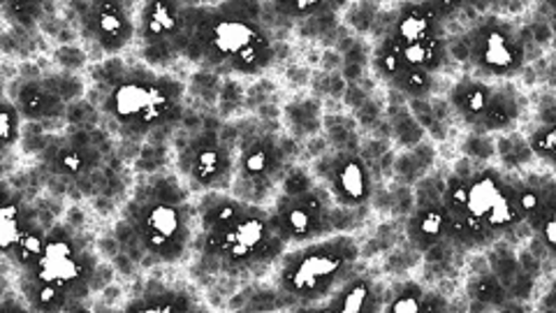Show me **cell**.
<instances>
[{"label": "cell", "mask_w": 556, "mask_h": 313, "mask_svg": "<svg viewBox=\"0 0 556 313\" xmlns=\"http://www.w3.org/2000/svg\"><path fill=\"white\" fill-rule=\"evenodd\" d=\"M181 61L206 73L257 77L278 59L276 35L263 0L184 3Z\"/></svg>", "instance_id": "1"}, {"label": "cell", "mask_w": 556, "mask_h": 313, "mask_svg": "<svg viewBox=\"0 0 556 313\" xmlns=\"http://www.w3.org/2000/svg\"><path fill=\"white\" fill-rule=\"evenodd\" d=\"M195 260L232 281L263 278L286 251L271 228L267 204L247 202L230 190L195 196Z\"/></svg>", "instance_id": "2"}, {"label": "cell", "mask_w": 556, "mask_h": 313, "mask_svg": "<svg viewBox=\"0 0 556 313\" xmlns=\"http://www.w3.org/2000/svg\"><path fill=\"white\" fill-rule=\"evenodd\" d=\"M445 241L459 251H482L525 225L519 177L508 170L459 159L443 177Z\"/></svg>", "instance_id": "3"}, {"label": "cell", "mask_w": 556, "mask_h": 313, "mask_svg": "<svg viewBox=\"0 0 556 313\" xmlns=\"http://www.w3.org/2000/svg\"><path fill=\"white\" fill-rule=\"evenodd\" d=\"M93 98L110 128L126 142L177 128L186 114V84L142 61L104 59L93 73Z\"/></svg>", "instance_id": "4"}, {"label": "cell", "mask_w": 556, "mask_h": 313, "mask_svg": "<svg viewBox=\"0 0 556 313\" xmlns=\"http://www.w3.org/2000/svg\"><path fill=\"white\" fill-rule=\"evenodd\" d=\"M450 67L447 22L427 0H402L390 10L371 49L374 75L388 89L422 100Z\"/></svg>", "instance_id": "5"}, {"label": "cell", "mask_w": 556, "mask_h": 313, "mask_svg": "<svg viewBox=\"0 0 556 313\" xmlns=\"http://www.w3.org/2000/svg\"><path fill=\"white\" fill-rule=\"evenodd\" d=\"M195 196L177 172L139 177L121 212L118 243L142 265H181L193 255Z\"/></svg>", "instance_id": "6"}, {"label": "cell", "mask_w": 556, "mask_h": 313, "mask_svg": "<svg viewBox=\"0 0 556 313\" xmlns=\"http://www.w3.org/2000/svg\"><path fill=\"white\" fill-rule=\"evenodd\" d=\"M98 258L89 235L75 225L56 223L30 263L14 272L16 288L33 311L81 309L93 290Z\"/></svg>", "instance_id": "7"}, {"label": "cell", "mask_w": 556, "mask_h": 313, "mask_svg": "<svg viewBox=\"0 0 556 313\" xmlns=\"http://www.w3.org/2000/svg\"><path fill=\"white\" fill-rule=\"evenodd\" d=\"M353 233H334L288 247L271 267L276 292L302 309H316L362 265Z\"/></svg>", "instance_id": "8"}, {"label": "cell", "mask_w": 556, "mask_h": 313, "mask_svg": "<svg viewBox=\"0 0 556 313\" xmlns=\"http://www.w3.org/2000/svg\"><path fill=\"white\" fill-rule=\"evenodd\" d=\"M269 202L271 228L286 249L339 233V206L308 167L290 163Z\"/></svg>", "instance_id": "9"}, {"label": "cell", "mask_w": 556, "mask_h": 313, "mask_svg": "<svg viewBox=\"0 0 556 313\" xmlns=\"http://www.w3.org/2000/svg\"><path fill=\"white\" fill-rule=\"evenodd\" d=\"M450 112L459 124L478 135H508L529 114V98L519 86L476 75H459L445 93Z\"/></svg>", "instance_id": "10"}, {"label": "cell", "mask_w": 556, "mask_h": 313, "mask_svg": "<svg viewBox=\"0 0 556 313\" xmlns=\"http://www.w3.org/2000/svg\"><path fill=\"white\" fill-rule=\"evenodd\" d=\"M450 57L452 61H459L468 75L508 82L525 70L527 45L515 22L484 14L457 40H450Z\"/></svg>", "instance_id": "11"}, {"label": "cell", "mask_w": 556, "mask_h": 313, "mask_svg": "<svg viewBox=\"0 0 556 313\" xmlns=\"http://www.w3.org/2000/svg\"><path fill=\"white\" fill-rule=\"evenodd\" d=\"M290 163V149L281 133L267 126L243 130L235 149L230 193L253 204H267Z\"/></svg>", "instance_id": "12"}, {"label": "cell", "mask_w": 556, "mask_h": 313, "mask_svg": "<svg viewBox=\"0 0 556 313\" xmlns=\"http://www.w3.org/2000/svg\"><path fill=\"white\" fill-rule=\"evenodd\" d=\"M174 163L193 196L208 193V190H230L235 177V147L225 139V130L200 126L179 139Z\"/></svg>", "instance_id": "13"}, {"label": "cell", "mask_w": 556, "mask_h": 313, "mask_svg": "<svg viewBox=\"0 0 556 313\" xmlns=\"http://www.w3.org/2000/svg\"><path fill=\"white\" fill-rule=\"evenodd\" d=\"M316 181L327 190L337 206L343 209H369L376 181L374 170L357 147H341L318 153L308 167Z\"/></svg>", "instance_id": "14"}, {"label": "cell", "mask_w": 556, "mask_h": 313, "mask_svg": "<svg viewBox=\"0 0 556 313\" xmlns=\"http://www.w3.org/2000/svg\"><path fill=\"white\" fill-rule=\"evenodd\" d=\"M181 0H139L135 28L139 61L155 70H169L181 61Z\"/></svg>", "instance_id": "15"}, {"label": "cell", "mask_w": 556, "mask_h": 313, "mask_svg": "<svg viewBox=\"0 0 556 313\" xmlns=\"http://www.w3.org/2000/svg\"><path fill=\"white\" fill-rule=\"evenodd\" d=\"M139 0H81L79 28L100 59L121 57L135 45Z\"/></svg>", "instance_id": "16"}, {"label": "cell", "mask_w": 556, "mask_h": 313, "mask_svg": "<svg viewBox=\"0 0 556 313\" xmlns=\"http://www.w3.org/2000/svg\"><path fill=\"white\" fill-rule=\"evenodd\" d=\"M519 200L525 212V225L554 253V221H556V184L552 172H531L519 177Z\"/></svg>", "instance_id": "17"}, {"label": "cell", "mask_w": 556, "mask_h": 313, "mask_svg": "<svg viewBox=\"0 0 556 313\" xmlns=\"http://www.w3.org/2000/svg\"><path fill=\"white\" fill-rule=\"evenodd\" d=\"M40 223L38 209L8 181H0V260L8 263L20 241Z\"/></svg>", "instance_id": "18"}, {"label": "cell", "mask_w": 556, "mask_h": 313, "mask_svg": "<svg viewBox=\"0 0 556 313\" xmlns=\"http://www.w3.org/2000/svg\"><path fill=\"white\" fill-rule=\"evenodd\" d=\"M386 284L378 276L364 272L362 267L343 281L329 298L318 304V311H337V313H371L382 311L386 304Z\"/></svg>", "instance_id": "19"}, {"label": "cell", "mask_w": 556, "mask_h": 313, "mask_svg": "<svg viewBox=\"0 0 556 313\" xmlns=\"http://www.w3.org/2000/svg\"><path fill=\"white\" fill-rule=\"evenodd\" d=\"M406 237L417 251H431L445 241V212L441 196H417L406 223Z\"/></svg>", "instance_id": "20"}, {"label": "cell", "mask_w": 556, "mask_h": 313, "mask_svg": "<svg viewBox=\"0 0 556 313\" xmlns=\"http://www.w3.org/2000/svg\"><path fill=\"white\" fill-rule=\"evenodd\" d=\"M12 100L24 121H47L63 112V93L42 79H22L14 84Z\"/></svg>", "instance_id": "21"}, {"label": "cell", "mask_w": 556, "mask_h": 313, "mask_svg": "<svg viewBox=\"0 0 556 313\" xmlns=\"http://www.w3.org/2000/svg\"><path fill=\"white\" fill-rule=\"evenodd\" d=\"M100 161L96 147L91 145H77L73 139H67L63 145H54L49 151V170L65 179H81L84 174H89Z\"/></svg>", "instance_id": "22"}, {"label": "cell", "mask_w": 556, "mask_h": 313, "mask_svg": "<svg viewBox=\"0 0 556 313\" xmlns=\"http://www.w3.org/2000/svg\"><path fill=\"white\" fill-rule=\"evenodd\" d=\"M351 0H267V14L290 24H311L341 12Z\"/></svg>", "instance_id": "23"}, {"label": "cell", "mask_w": 556, "mask_h": 313, "mask_svg": "<svg viewBox=\"0 0 556 313\" xmlns=\"http://www.w3.org/2000/svg\"><path fill=\"white\" fill-rule=\"evenodd\" d=\"M186 288L151 284L139 298L126 304V311H195L202 309Z\"/></svg>", "instance_id": "24"}, {"label": "cell", "mask_w": 556, "mask_h": 313, "mask_svg": "<svg viewBox=\"0 0 556 313\" xmlns=\"http://www.w3.org/2000/svg\"><path fill=\"white\" fill-rule=\"evenodd\" d=\"M22 124H24V118H22L20 110H16L5 79L0 77V155L20 145Z\"/></svg>", "instance_id": "25"}, {"label": "cell", "mask_w": 556, "mask_h": 313, "mask_svg": "<svg viewBox=\"0 0 556 313\" xmlns=\"http://www.w3.org/2000/svg\"><path fill=\"white\" fill-rule=\"evenodd\" d=\"M425 295L427 290L415 281L392 284L386 288V304H382V311H392V313L425 311Z\"/></svg>", "instance_id": "26"}, {"label": "cell", "mask_w": 556, "mask_h": 313, "mask_svg": "<svg viewBox=\"0 0 556 313\" xmlns=\"http://www.w3.org/2000/svg\"><path fill=\"white\" fill-rule=\"evenodd\" d=\"M51 0H0V14L20 28H33L47 14Z\"/></svg>", "instance_id": "27"}, {"label": "cell", "mask_w": 556, "mask_h": 313, "mask_svg": "<svg viewBox=\"0 0 556 313\" xmlns=\"http://www.w3.org/2000/svg\"><path fill=\"white\" fill-rule=\"evenodd\" d=\"M529 151L547 167L554 165V124H538L529 135Z\"/></svg>", "instance_id": "28"}, {"label": "cell", "mask_w": 556, "mask_h": 313, "mask_svg": "<svg viewBox=\"0 0 556 313\" xmlns=\"http://www.w3.org/2000/svg\"><path fill=\"white\" fill-rule=\"evenodd\" d=\"M427 3L437 10L445 22H452L455 16H459L462 12H468L478 8L482 0H427Z\"/></svg>", "instance_id": "29"}, {"label": "cell", "mask_w": 556, "mask_h": 313, "mask_svg": "<svg viewBox=\"0 0 556 313\" xmlns=\"http://www.w3.org/2000/svg\"><path fill=\"white\" fill-rule=\"evenodd\" d=\"M8 263L5 260H0V295L5 292V288H8Z\"/></svg>", "instance_id": "30"}]
</instances>
